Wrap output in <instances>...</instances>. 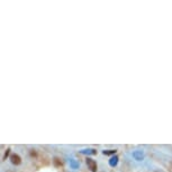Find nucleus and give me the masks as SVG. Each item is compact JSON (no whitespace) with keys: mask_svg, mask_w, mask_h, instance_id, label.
<instances>
[{"mask_svg":"<svg viewBox=\"0 0 172 172\" xmlns=\"http://www.w3.org/2000/svg\"><path fill=\"white\" fill-rule=\"evenodd\" d=\"M87 165H88V168L92 172L97 171V163L93 161L92 159H87Z\"/></svg>","mask_w":172,"mask_h":172,"instance_id":"nucleus-1","label":"nucleus"},{"mask_svg":"<svg viewBox=\"0 0 172 172\" xmlns=\"http://www.w3.org/2000/svg\"><path fill=\"white\" fill-rule=\"evenodd\" d=\"M133 158H134L135 160H137V161H142V160L144 159V153L142 151H135L134 153H133Z\"/></svg>","mask_w":172,"mask_h":172,"instance_id":"nucleus-2","label":"nucleus"},{"mask_svg":"<svg viewBox=\"0 0 172 172\" xmlns=\"http://www.w3.org/2000/svg\"><path fill=\"white\" fill-rule=\"evenodd\" d=\"M10 160H11V163H13V164H16V165L21 164V156H19V155H17V154H13V155H11Z\"/></svg>","mask_w":172,"mask_h":172,"instance_id":"nucleus-3","label":"nucleus"},{"mask_svg":"<svg viewBox=\"0 0 172 172\" xmlns=\"http://www.w3.org/2000/svg\"><path fill=\"white\" fill-rule=\"evenodd\" d=\"M117 163H118V158H117V156H114V158L110 159L109 164L111 165V166H115V165L117 164Z\"/></svg>","mask_w":172,"mask_h":172,"instance_id":"nucleus-4","label":"nucleus"},{"mask_svg":"<svg viewBox=\"0 0 172 172\" xmlns=\"http://www.w3.org/2000/svg\"><path fill=\"white\" fill-rule=\"evenodd\" d=\"M82 153H88V154H96V151L95 150H83L81 151Z\"/></svg>","mask_w":172,"mask_h":172,"instance_id":"nucleus-5","label":"nucleus"},{"mask_svg":"<svg viewBox=\"0 0 172 172\" xmlns=\"http://www.w3.org/2000/svg\"><path fill=\"white\" fill-rule=\"evenodd\" d=\"M115 150H108V151H103V154H106V155H108V154H115Z\"/></svg>","mask_w":172,"mask_h":172,"instance_id":"nucleus-6","label":"nucleus"},{"mask_svg":"<svg viewBox=\"0 0 172 172\" xmlns=\"http://www.w3.org/2000/svg\"><path fill=\"white\" fill-rule=\"evenodd\" d=\"M78 165H79V164H78V163H77V162L74 161V160H72V161H71V166H72L73 169H76L77 166H78Z\"/></svg>","mask_w":172,"mask_h":172,"instance_id":"nucleus-7","label":"nucleus"}]
</instances>
